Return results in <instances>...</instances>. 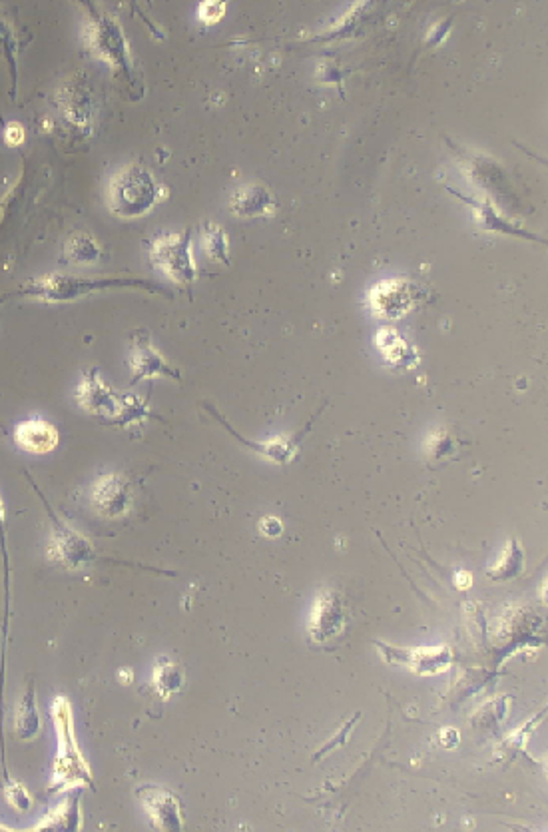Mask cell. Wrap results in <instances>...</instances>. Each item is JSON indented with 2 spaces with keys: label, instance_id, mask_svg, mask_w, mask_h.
<instances>
[{
  "label": "cell",
  "instance_id": "1",
  "mask_svg": "<svg viewBox=\"0 0 548 832\" xmlns=\"http://www.w3.org/2000/svg\"><path fill=\"white\" fill-rule=\"evenodd\" d=\"M146 290L152 294H164V288L150 282V280H138V278H80V276H66V274H46L40 278H34L30 284L22 286L20 290L4 296L6 298H32L44 304H68L76 302L80 298H86L94 292L104 290Z\"/></svg>",
  "mask_w": 548,
  "mask_h": 832
},
{
  "label": "cell",
  "instance_id": "2",
  "mask_svg": "<svg viewBox=\"0 0 548 832\" xmlns=\"http://www.w3.org/2000/svg\"><path fill=\"white\" fill-rule=\"evenodd\" d=\"M50 717L54 721L58 737V753L52 765L50 793H68L80 787H92V775L86 759L80 753L74 735V717L68 699L54 697L50 707Z\"/></svg>",
  "mask_w": 548,
  "mask_h": 832
},
{
  "label": "cell",
  "instance_id": "3",
  "mask_svg": "<svg viewBox=\"0 0 548 832\" xmlns=\"http://www.w3.org/2000/svg\"><path fill=\"white\" fill-rule=\"evenodd\" d=\"M162 198V188L156 184L152 172L142 164H128L120 168L106 192V202L112 214L120 218H138L148 214Z\"/></svg>",
  "mask_w": 548,
  "mask_h": 832
},
{
  "label": "cell",
  "instance_id": "4",
  "mask_svg": "<svg viewBox=\"0 0 548 832\" xmlns=\"http://www.w3.org/2000/svg\"><path fill=\"white\" fill-rule=\"evenodd\" d=\"M86 18H84V44L86 48L106 64L124 70L128 78H132L130 66V46L128 38L116 20V16L86 4Z\"/></svg>",
  "mask_w": 548,
  "mask_h": 832
},
{
  "label": "cell",
  "instance_id": "5",
  "mask_svg": "<svg viewBox=\"0 0 548 832\" xmlns=\"http://www.w3.org/2000/svg\"><path fill=\"white\" fill-rule=\"evenodd\" d=\"M192 230L158 234L148 244V254L156 270L166 274L174 284L190 288L198 278V266L192 252Z\"/></svg>",
  "mask_w": 548,
  "mask_h": 832
},
{
  "label": "cell",
  "instance_id": "6",
  "mask_svg": "<svg viewBox=\"0 0 548 832\" xmlns=\"http://www.w3.org/2000/svg\"><path fill=\"white\" fill-rule=\"evenodd\" d=\"M32 487L36 489L40 501L46 507V513L50 517V539H48V559L60 563L64 569L68 571H78L84 569L86 565L98 561V553L94 549V545L82 535L78 533L74 527H70L46 501V497L42 495V491L36 487V483H32Z\"/></svg>",
  "mask_w": 548,
  "mask_h": 832
},
{
  "label": "cell",
  "instance_id": "7",
  "mask_svg": "<svg viewBox=\"0 0 548 832\" xmlns=\"http://www.w3.org/2000/svg\"><path fill=\"white\" fill-rule=\"evenodd\" d=\"M427 298V292L407 278H391L369 290V310L375 318L395 322Z\"/></svg>",
  "mask_w": 548,
  "mask_h": 832
},
{
  "label": "cell",
  "instance_id": "8",
  "mask_svg": "<svg viewBox=\"0 0 548 832\" xmlns=\"http://www.w3.org/2000/svg\"><path fill=\"white\" fill-rule=\"evenodd\" d=\"M54 102L62 116L82 134H92L96 122V98L84 72H74L56 90Z\"/></svg>",
  "mask_w": 548,
  "mask_h": 832
},
{
  "label": "cell",
  "instance_id": "9",
  "mask_svg": "<svg viewBox=\"0 0 548 832\" xmlns=\"http://www.w3.org/2000/svg\"><path fill=\"white\" fill-rule=\"evenodd\" d=\"M347 623L345 599L335 589L319 591L307 619V633L313 643H329L341 635Z\"/></svg>",
  "mask_w": 548,
  "mask_h": 832
},
{
  "label": "cell",
  "instance_id": "10",
  "mask_svg": "<svg viewBox=\"0 0 548 832\" xmlns=\"http://www.w3.org/2000/svg\"><path fill=\"white\" fill-rule=\"evenodd\" d=\"M381 649V655L387 663L407 667L415 675H441L449 669L453 653L449 647H395L381 641L375 643Z\"/></svg>",
  "mask_w": 548,
  "mask_h": 832
},
{
  "label": "cell",
  "instance_id": "11",
  "mask_svg": "<svg viewBox=\"0 0 548 832\" xmlns=\"http://www.w3.org/2000/svg\"><path fill=\"white\" fill-rule=\"evenodd\" d=\"M128 364H130V370H132L130 386H136L140 380H152V378H170L178 384L182 382L180 370L172 368L164 360V356L152 346L148 330L132 332Z\"/></svg>",
  "mask_w": 548,
  "mask_h": 832
},
{
  "label": "cell",
  "instance_id": "12",
  "mask_svg": "<svg viewBox=\"0 0 548 832\" xmlns=\"http://www.w3.org/2000/svg\"><path fill=\"white\" fill-rule=\"evenodd\" d=\"M447 192H451L457 200H461L465 206H469V210H471V214H473V218H475V222H477V226L481 230L495 232V234H503V236H509V238L531 240V242H539V244H545L547 242V238H543V236L527 230L523 224H519L513 218H509L503 210H499L495 206L493 200H477V198H471V196L461 194L455 188H447Z\"/></svg>",
  "mask_w": 548,
  "mask_h": 832
},
{
  "label": "cell",
  "instance_id": "13",
  "mask_svg": "<svg viewBox=\"0 0 548 832\" xmlns=\"http://www.w3.org/2000/svg\"><path fill=\"white\" fill-rule=\"evenodd\" d=\"M76 400H78L80 408H84L88 414L102 417V419H112L116 423L118 417L122 414L126 396L114 394L110 390V386H106L104 380L100 378V372L96 368H88L82 374V382L78 386Z\"/></svg>",
  "mask_w": 548,
  "mask_h": 832
},
{
  "label": "cell",
  "instance_id": "14",
  "mask_svg": "<svg viewBox=\"0 0 548 832\" xmlns=\"http://www.w3.org/2000/svg\"><path fill=\"white\" fill-rule=\"evenodd\" d=\"M327 404H323V408H325ZM323 408H319L313 416L309 417V421L305 423V427L303 429H299L297 433H293V435H289V437H275L272 441H250V439H246L244 435H240L224 417L220 416L212 406H208V412L210 414H214V417L230 431V435L234 437V439H238L242 445H246V447H250L252 451H256V453H260V455H264V457H268V459H272L275 463H279V465H285V463H289L293 457H295V453L299 451V445H301V441H303V437L307 435V431L311 429V425H313V421L317 419V417L321 416V412H323Z\"/></svg>",
  "mask_w": 548,
  "mask_h": 832
},
{
  "label": "cell",
  "instance_id": "15",
  "mask_svg": "<svg viewBox=\"0 0 548 832\" xmlns=\"http://www.w3.org/2000/svg\"><path fill=\"white\" fill-rule=\"evenodd\" d=\"M453 150L459 154V158H461L463 166L467 168L473 182H477L481 188H485L491 196H497V198L505 200L509 206L515 204V192H513L511 180L495 160L471 154L467 150H461L455 144H453Z\"/></svg>",
  "mask_w": 548,
  "mask_h": 832
},
{
  "label": "cell",
  "instance_id": "16",
  "mask_svg": "<svg viewBox=\"0 0 548 832\" xmlns=\"http://www.w3.org/2000/svg\"><path fill=\"white\" fill-rule=\"evenodd\" d=\"M92 505L102 517H124L132 505V483L120 473L102 475L92 487Z\"/></svg>",
  "mask_w": 548,
  "mask_h": 832
},
{
  "label": "cell",
  "instance_id": "17",
  "mask_svg": "<svg viewBox=\"0 0 548 832\" xmlns=\"http://www.w3.org/2000/svg\"><path fill=\"white\" fill-rule=\"evenodd\" d=\"M138 797L144 805V809L148 811L152 823L156 829L160 831H182L184 823H182V815H180V807H178V799L162 789V787H140Z\"/></svg>",
  "mask_w": 548,
  "mask_h": 832
},
{
  "label": "cell",
  "instance_id": "18",
  "mask_svg": "<svg viewBox=\"0 0 548 832\" xmlns=\"http://www.w3.org/2000/svg\"><path fill=\"white\" fill-rule=\"evenodd\" d=\"M232 214L242 218H262L272 216L277 208L274 192L262 184L240 186L228 202Z\"/></svg>",
  "mask_w": 548,
  "mask_h": 832
},
{
  "label": "cell",
  "instance_id": "19",
  "mask_svg": "<svg viewBox=\"0 0 548 832\" xmlns=\"http://www.w3.org/2000/svg\"><path fill=\"white\" fill-rule=\"evenodd\" d=\"M14 439L20 445V449L40 455V453L54 451L60 441V435H58V429L50 421L42 417H32L16 425Z\"/></svg>",
  "mask_w": 548,
  "mask_h": 832
},
{
  "label": "cell",
  "instance_id": "20",
  "mask_svg": "<svg viewBox=\"0 0 548 832\" xmlns=\"http://www.w3.org/2000/svg\"><path fill=\"white\" fill-rule=\"evenodd\" d=\"M377 350L381 352L383 360L395 368V370H411L413 366H417L419 362V354L415 350V346H411L403 336H399V332L395 328H383L379 330L377 338H375Z\"/></svg>",
  "mask_w": 548,
  "mask_h": 832
},
{
  "label": "cell",
  "instance_id": "21",
  "mask_svg": "<svg viewBox=\"0 0 548 832\" xmlns=\"http://www.w3.org/2000/svg\"><path fill=\"white\" fill-rule=\"evenodd\" d=\"M82 827V811H80V799L78 789L68 791L66 801H62L58 807H54L44 819L34 827V831H78Z\"/></svg>",
  "mask_w": 548,
  "mask_h": 832
},
{
  "label": "cell",
  "instance_id": "22",
  "mask_svg": "<svg viewBox=\"0 0 548 832\" xmlns=\"http://www.w3.org/2000/svg\"><path fill=\"white\" fill-rule=\"evenodd\" d=\"M40 729H42V721H40V713L36 705V689L32 681L14 711V733L22 741H32L38 737Z\"/></svg>",
  "mask_w": 548,
  "mask_h": 832
},
{
  "label": "cell",
  "instance_id": "23",
  "mask_svg": "<svg viewBox=\"0 0 548 832\" xmlns=\"http://www.w3.org/2000/svg\"><path fill=\"white\" fill-rule=\"evenodd\" d=\"M66 258L76 266H92L102 258V248L96 238L86 232H74L66 244Z\"/></svg>",
  "mask_w": 548,
  "mask_h": 832
},
{
  "label": "cell",
  "instance_id": "24",
  "mask_svg": "<svg viewBox=\"0 0 548 832\" xmlns=\"http://www.w3.org/2000/svg\"><path fill=\"white\" fill-rule=\"evenodd\" d=\"M523 559H525L523 549H521L519 541L513 539V541L507 543L505 551L501 553V557L497 559V563L487 571V575L493 581H509V579H515L523 571Z\"/></svg>",
  "mask_w": 548,
  "mask_h": 832
},
{
  "label": "cell",
  "instance_id": "25",
  "mask_svg": "<svg viewBox=\"0 0 548 832\" xmlns=\"http://www.w3.org/2000/svg\"><path fill=\"white\" fill-rule=\"evenodd\" d=\"M204 248L212 262L230 266V240L220 224L208 222L204 226Z\"/></svg>",
  "mask_w": 548,
  "mask_h": 832
},
{
  "label": "cell",
  "instance_id": "26",
  "mask_svg": "<svg viewBox=\"0 0 548 832\" xmlns=\"http://www.w3.org/2000/svg\"><path fill=\"white\" fill-rule=\"evenodd\" d=\"M182 681H184V675H182L180 667H178V665H174L172 661H164L162 665H158V667H156V673H154V687L158 689V693H160L162 697H170L172 693L180 691Z\"/></svg>",
  "mask_w": 548,
  "mask_h": 832
},
{
  "label": "cell",
  "instance_id": "27",
  "mask_svg": "<svg viewBox=\"0 0 548 832\" xmlns=\"http://www.w3.org/2000/svg\"><path fill=\"white\" fill-rule=\"evenodd\" d=\"M0 549L4 557V625H2V639H4V651H6V639H8V619H10V561H8V549H6V515H4V501L0 497Z\"/></svg>",
  "mask_w": 548,
  "mask_h": 832
},
{
  "label": "cell",
  "instance_id": "28",
  "mask_svg": "<svg viewBox=\"0 0 548 832\" xmlns=\"http://www.w3.org/2000/svg\"><path fill=\"white\" fill-rule=\"evenodd\" d=\"M0 56L8 60L12 68V76L16 80V34L2 14H0Z\"/></svg>",
  "mask_w": 548,
  "mask_h": 832
},
{
  "label": "cell",
  "instance_id": "29",
  "mask_svg": "<svg viewBox=\"0 0 548 832\" xmlns=\"http://www.w3.org/2000/svg\"><path fill=\"white\" fill-rule=\"evenodd\" d=\"M4 797H6L8 805L12 809L20 811V813H26V811L32 809V797L26 791V787L20 785V783H14V781L4 783Z\"/></svg>",
  "mask_w": 548,
  "mask_h": 832
},
{
  "label": "cell",
  "instance_id": "30",
  "mask_svg": "<svg viewBox=\"0 0 548 832\" xmlns=\"http://www.w3.org/2000/svg\"><path fill=\"white\" fill-rule=\"evenodd\" d=\"M453 449H455V439H453V435H451L449 431H439V433H433V437H431V447H429V453H431L433 457H445V455H449Z\"/></svg>",
  "mask_w": 548,
  "mask_h": 832
},
{
  "label": "cell",
  "instance_id": "31",
  "mask_svg": "<svg viewBox=\"0 0 548 832\" xmlns=\"http://www.w3.org/2000/svg\"><path fill=\"white\" fill-rule=\"evenodd\" d=\"M224 14H226V4L224 2H202L198 6V16L208 24L218 22L220 18H224Z\"/></svg>",
  "mask_w": 548,
  "mask_h": 832
},
{
  "label": "cell",
  "instance_id": "32",
  "mask_svg": "<svg viewBox=\"0 0 548 832\" xmlns=\"http://www.w3.org/2000/svg\"><path fill=\"white\" fill-rule=\"evenodd\" d=\"M2 138H4V142H6L8 146H20V144L24 142V138H26V134H24V126H22V124H18V122H8V124L4 126Z\"/></svg>",
  "mask_w": 548,
  "mask_h": 832
},
{
  "label": "cell",
  "instance_id": "33",
  "mask_svg": "<svg viewBox=\"0 0 548 832\" xmlns=\"http://www.w3.org/2000/svg\"><path fill=\"white\" fill-rule=\"evenodd\" d=\"M260 529H262V533H264V535H268V537H277V535H281V531H283V523H281L277 517H266V519L260 523Z\"/></svg>",
  "mask_w": 548,
  "mask_h": 832
},
{
  "label": "cell",
  "instance_id": "34",
  "mask_svg": "<svg viewBox=\"0 0 548 832\" xmlns=\"http://www.w3.org/2000/svg\"><path fill=\"white\" fill-rule=\"evenodd\" d=\"M471 587V575L469 573H457V589H469Z\"/></svg>",
  "mask_w": 548,
  "mask_h": 832
},
{
  "label": "cell",
  "instance_id": "35",
  "mask_svg": "<svg viewBox=\"0 0 548 832\" xmlns=\"http://www.w3.org/2000/svg\"><path fill=\"white\" fill-rule=\"evenodd\" d=\"M0 831H10L8 827H4V825H0Z\"/></svg>",
  "mask_w": 548,
  "mask_h": 832
}]
</instances>
